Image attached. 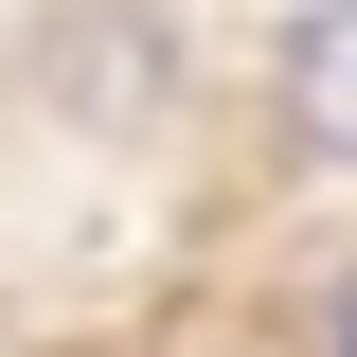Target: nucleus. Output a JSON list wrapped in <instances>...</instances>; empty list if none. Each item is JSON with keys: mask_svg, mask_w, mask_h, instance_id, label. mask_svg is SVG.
<instances>
[{"mask_svg": "<svg viewBox=\"0 0 357 357\" xmlns=\"http://www.w3.org/2000/svg\"><path fill=\"white\" fill-rule=\"evenodd\" d=\"M340 357H357V304H340Z\"/></svg>", "mask_w": 357, "mask_h": 357, "instance_id": "nucleus-2", "label": "nucleus"}, {"mask_svg": "<svg viewBox=\"0 0 357 357\" xmlns=\"http://www.w3.org/2000/svg\"><path fill=\"white\" fill-rule=\"evenodd\" d=\"M286 89H304V126H321V143L357 161V0H321V18H304V54H286Z\"/></svg>", "mask_w": 357, "mask_h": 357, "instance_id": "nucleus-1", "label": "nucleus"}]
</instances>
